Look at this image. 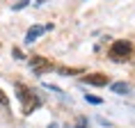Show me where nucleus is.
Segmentation results:
<instances>
[{"mask_svg": "<svg viewBox=\"0 0 135 128\" xmlns=\"http://www.w3.org/2000/svg\"><path fill=\"white\" fill-rule=\"evenodd\" d=\"M16 94H18V99L23 101V114H30V112H35L37 107L41 105V101L37 99L35 94L30 92V89H25L23 85H16Z\"/></svg>", "mask_w": 135, "mask_h": 128, "instance_id": "f257e3e1", "label": "nucleus"}, {"mask_svg": "<svg viewBox=\"0 0 135 128\" xmlns=\"http://www.w3.org/2000/svg\"><path fill=\"white\" fill-rule=\"evenodd\" d=\"M131 55H133V46L126 39H119V41H114L110 46V60H114V62H124Z\"/></svg>", "mask_w": 135, "mask_h": 128, "instance_id": "f03ea898", "label": "nucleus"}, {"mask_svg": "<svg viewBox=\"0 0 135 128\" xmlns=\"http://www.w3.org/2000/svg\"><path fill=\"white\" fill-rule=\"evenodd\" d=\"M30 66H32V71L39 73V76H41V73H46V71H53V69H55V66H53L46 57H32V60H30Z\"/></svg>", "mask_w": 135, "mask_h": 128, "instance_id": "7ed1b4c3", "label": "nucleus"}, {"mask_svg": "<svg viewBox=\"0 0 135 128\" xmlns=\"http://www.w3.org/2000/svg\"><path fill=\"white\" fill-rule=\"evenodd\" d=\"M48 30H53V23H48V25H32V28L28 30V35H25V43L37 41V39H39L44 32H48Z\"/></svg>", "mask_w": 135, "mask_h": 128, "instance_id": "20e7f679", "label": "nucleus"}, {"mask_svg": "<svg viewBox=\"0 0 135 128\" xmlns=\"http://www.w3.org/2000/svg\"><path fill=\"white\" fill-rule=\"evenodd\" d=\"M83 82H87V85H92V87H105L108 76H103V73H87L85 78H83Z\"/></svg>", "mask_w": 135, "mask_h": 128, "instance_id": "39448f33", "label": "nucleus"}, {"mask_svg": "<svg viewBox=\"0 0 135 128\" xmlns=\"http://www.w3.org/2000/svg\"><path fill=\"white\" fill-rule=\"evenodd\" d=\"M110 89H112L114 94H128V92H131V87H128L126 82H112Z\"/></svg>", "mask_w": 135, "mask_h": 128, "instance_id": "423d86ee", "label": "nucleus"}, {"mask_svg": "<svg viewBox=\"0 0 135 128\" xmlns=\"http://www.w3.org/2000/svg\"><path fill=\"white\" fill-rule=\"evenodd\" d=\"M57 73H62V76H78L80 69H69V66H57Z\"/></svg>", "mask_w": 135, "mask_h": 128, "instance_id": "0eeeda50", "label": "nucleus"}, {"mask_svg": "<svg viewBox=\"0 0 135 128\" xmlns=\"http://www.w3.org/2000/svg\"><path fill=\"white\" fill-rule=\"evenodd\" d=\"M85 101H87V103H92V105H101V103H103V99L94 96V94H87V96H85Z\"/></svg>", "mask_w": 135, "mask_h": 128, "instance_id": "6e6552de", "label": "nucleus"}, {"mask_svg": "<svg viewBox=\"0 0 135 128\" xmlns=\"http://www.w3.org/2000/svg\"><path fill=\"white\" fill-rule=\"evenodd\" d=\"M28 2H30V0H18V2L14 5V12H18V9H23L25 5H28Z\"/></svg>", "mask_w": 135, "mask_h": 128, "instance_id": "1a4fd4ad", "label": "nucleus"}, {"mask_svg": "<svg viewBox=\"0 0 135 128\" xmlns=\"http://www.w3.org/2000/svg\"><path fill=\"white\" fill-rule=\"evenodd\" d=\"M9 103V99H7V94L2 92V89H0V105H7Z\"/></svg>", "mask_w": 135, "mask_h": 128, "instance_id": "9d476101", "label": "nucleus"}, {"mask_svg": "<svg viewBox=\"0 0 135 128\" xmlns=\"http://www.w3.org/2000/svg\"><path fill=\"white\" fill-rule=\"evenodd\" d=\"M78 128H80V126H78Z\"/></svg>", "mask_w": 135, "mask_h": 128, "instance_id": "9b49d317", "label": "nucleus"}]
</instances>
